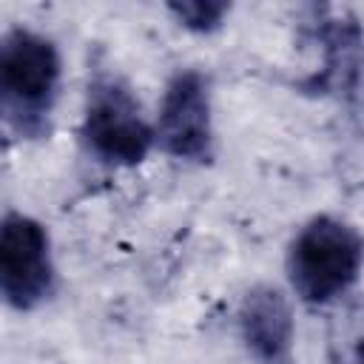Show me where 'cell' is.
<instances>
[{
  "mask_svg": "<svg viewBox=\"0 0 364 364\" xmlns=\"http://www.w3.org/2000/svg\"><path fill=\"white\" fill-rule=\"evenodd\" d=\"M168 11L176 17V23L193 34H210L222 28L225 17L230 14V6L222 0H182L168 3Z\"/></svg>",
  "mask_w": 364,
  "mask_h": 364,
  "instance_id": "ba28073f",
  "label": "cell"
},
{
  "mask_svg": "<svg viewBox=\"0 0 364 364\" xmlns=\"http://www.w3.org/2000/svg\"><path fill=\"white\" fill-rule=\"evenodd\" d=\"M307 26L310 40L321 54L318 71L299 80L304 94L338 97L347 105L364 108V28L358 17L338 9H313Z\"/></svg>",
  "mask_w": 364,
  "mask_h": 364,
  "instance_id": "277c9868",
  "label": "cell"
},
{
  "mask_svg": "<svg viewBox=\"0 0 364 364\" xmlns=\"http://www.w3.org/2000/svg\"><path fill=\"white\" fill-rule=\"evenodd\" d=\"M80 139L85 151L102 165L134 168L151 154L156 128L142 117L128 82L119 74L97 68L88 80Z\"/></svg>",
  "mask_w": 364,
  "mask_h": 364,
  "instance_id": "3957f363",
  "label": "cell"
},
{
  "mask_svg": "<svg viewBox=\"0 0 364 364\" xmlns=\"http://www.w3.org/2000/svg\"><path fill=\"white\" fill-rule=\"evenodd\" d=\"M333 364H364V304L350 313L341 338H333Z\"/></svg>",
  "mask_w": 364,
  "mask_h": 364,
  "instance_id": "9c48e42d",
  "label": "cell"
},
{
  "mask_svg": "<svg viewBox=\"0 0 364 364\" xmlns=\"http://www.w3.org/2000/svg\"><path fill=\"white\" fill-rule=\"evenodd\" d=\"M60 51L54 40L31 28H9L0 43V108L20 139L51 134V111L60 97Z\"/></svg>",
  "mask_w": 364,
  "mask_h": 364,
  "instance_id": "6da1fadb",
  "label": "cell"
},
{
  "mask_svg": "<svg viewBox=\"0 0 364 364\" xmlns=\"http://www.w3.org/2000/svg\"><path fill=\"white\" fill-rule=\"evenodd\" d=\"M156 142L173 159L213 162L210 82L202 71L182 68L168 80L156 117Z\"/></svg>",
  "mask_w": 364,
  "mask_h": 364,
  "instance_id": "8992f818",
  "label": "cell"
},
{
  "mask_svg": "<svg viewBox=\"0 0 364 364\" xmlns=\"http://www.w3.org/2000/svg\"><path fill=\"white\" fill-rule=\"evenodd\" d=\"M364 270V236L350 222L321 213L293 236L287 247V279L296 296L324 307L341 299Z\"/></svg>",
  "mask_w": 364,
  "mask_h": 364,
  "instance_id": "7a4b0ae2",
  "label": "cell"
},
{
  "mask_svg": "<svg viewBox=\"0 0 364 364\" xmlns=\"http://www.w3.org/2000/svg\"><path fill=\"white\" fill-rule=\"evenodd\" d=\"M239 333L259 364H296V327L284 293L273 284H256L239 304Z\"/></svg>",
  "mask_w": 364,
  "mask_h": 364,
  "instance_id": "52a82bcc",
  "label": "cell"
},
{
  "mask_svg": "<svg viewBox=\"0 0 364 364\" xmlns=\"http://www.w3.org/2000/svg\"><path fill=\"white\" fill-rule=\"evenodd\" d=\"M0 290L9 307L28 313L54 293V262L48 230L17 210L0 228Z\"/></svg>",
  "mask_w": 364,
  "mask_h": 364,
  "instance_id": "5b68a950",
  "label": "cell"
}]
</instances>
